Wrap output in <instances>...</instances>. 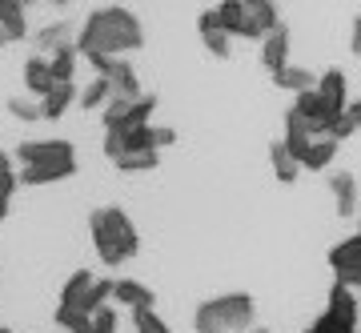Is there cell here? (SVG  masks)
Segmentation results:
<instances>
[{
	"label": "cell",
	"mask_w": 361,
	"mask_h": 333,
	"mask_svg": "<svg viewBox=\"0 0 361 333\" xmlns=\"http://www.w3.org/2000/svg\"><path fill=\"white\" fill-rule=\"evenodd\" d=\"M97 213H101L109 237L116 241L121 257H125V261H129V257H137V249H141V233H137V225L129 221V213H125L121 205H104V209H97Z\"/></svg>",
	"instance_id": "277c9868"
},
{
	"label": "cell",
	"mask_w": 361,
	"mask_h": 333,
	"mask_svg": "<svg viewBox=\"0 0 361 333\" xmlns=\"http://www.w3.org/2000/svg\"><path fill=\"white\" fill-rule=\"evenodd\" d=\"M133 101H121V97H113V101L101 109V121H104V133H116V128L125 125V116H129Z\"/></svg>",
	"instance_id": "836d02e7"
},
{
	"label": "cell",
	"mask_w": 361,
	"mask_h": 333,
	"mask_svg": "<svg viewBox=\"0 0 361 333\" xmlns=\"http://www.w3.org/2000/svg\"><path fill=\"white\" fill-rule=\"evenodd\" d=\"M353 37H361V16H357V20H353Z\"/></svg>",
	"instance_id": "b9f144b4"
},
{
	"label": "cell",
	"mask_w": 361,
	"mask_h": 333,
	"mask_svg": "<svg viewBox=\"0 0 361 333\" xmlns=\"http://www.w3.org/2000/svg\"><path fill=\"white\" fill-rule=\"evenodd\" d=\"M345 116L353 121V128H361V101H349L345 104Z\"/></svg>",
	"instance_id": "f35d334b"
},
{
	"label": "cell",
	"mask_w": 361,
	"mask_h": 333,
	"mask_svg": "<svg viewBox=\"0 0 361 333\" xmlns=\"http://www.w3.org/2000/svg\"><path fill=\"white\" fill-rule=\"evenodd\" d=\"M56 325L65 333H92V317H85L80 309H61L56 305Z\"/></svg>",
	"instance_id": "e575fe53"
},
{
	"label": "cell",
	"mask_w": 361,
	"mask_h": 333,
	"mask_svg": "<svg viewBox=\"0 0 361 333\" xmlns=\"http://www.w3.org/2000/svg\"><path fill=\"white\" fill-rule=\"evenodd\" d=\"M68 32H73V20H56V25H44V28H40L37 37H32V44L40 49V56H49V52L73 44V40H68Z\"/></svg>",
	"instance_id": "603a6c76"
},
{
	"label": "cell",
	"mask_w": 361,
	"mask_h": 333,
	"mask_svg": "<svg viewBox=\"0 0 361 333\" xmlns=\"http://www.w3.org/2000/svg\"><path fill=\"white\" fill-rule=\"evenodd\" d=\"M121 173H153L161 165V153H125L121 161H113Z\"/></svg>",
	"instance_id": "1f68e13d"
},
{
	"label": "cell",
	"mask_w": 361,
	"mask_h": 333,
	"mask_svg": "<svg viewBox=\"0 0 361 333\" xmlns=\"http://www.w3.org/2000/svg\"><path fill=\"white\" fill-rule=\"evenodd\" d=\"M153 113H157V97L149 92V97H141V101H133L129 116H125V125L116 128V133H133V128H145L149 121H153Z\"/></svg>",
	"instance_id": "f1b7e54d"
},
{
	"label": "cell",
	"mask_w": 361,
	"mask_h": 333,
	"mask_svg": "<svg viewBox=\"0 0 361 333\" xmlns=\"http://www.w3.org/2000/svg\"><path fill=\"white\" fill-rule=\"evenodd\" d=\"M337 157V145L325 141V137H317V141L310 145V153H305V161H301V169H310V173H317V169H329Z\"/></svg>",
	"instance_id": "f546056e"
},
{
	"label": "cell",
	"mask_w": 361,
	"mask_h": 333,
	"mask_svg": "<svg viewBox=\"0 0 361 333\" xmlns=\"http://www.w3.org/2000/svg\"><path fill=\"white\" fill-rule=\"evenodd\" d=\"M8 205H13V193H4V189H0V221L8 217Z\"/></svg>",
	"instance_id": "ab89813d"
},
{
	"label": "cell",
	"mask_w": 361,
	"mask_h": 333,
	"mask_svg": "<svg viewBox=\"0 0 361 333\" xmlns=\"http://www.w3.org/2000/svg\"><path fill=\"white\" fill-rule=\"evenodd\" d=\"M4 44H8V40H4V37H0V49H4Z\"/></svg>",
	"instance_id": "ee69618b"
},
{
	"label": "cell",
	"mask_w": 361,
	"mask_h": 333,
	"mask_svg": "<svg viewBox=\"0 0 361 333\" xmlns=\"http://www.w3.org/2000/svg\"><path fill=\"white\" fill-rule=\"evenodd\" d=\"M281 141H285V149L297 157V165H301V161H305V153H310V145H313V133H310V125H305L293 109L285 113V137H281Z\"/></svg>",
	"instance_id": "4fadbf2b"
},
{
	"label": "cell",
	"mask_w": 361,
	"mask_h": 333,
	"mask_svg": "<svg viewBox=\"0 0 361 333\" xmlns=\"http://www.w3.org/2000/svg\"><path fill=\"white\" fill-rule=\"evenodd\" d=\"M109 85H113V97H121V101H141L145 97L141 80H137V68H133L129 61L116 64V73L109 77Z\"/></svg>",
	"instance_id": "44dd1931"
},
{
	"label": "cell",
	"mask_w": 361,
	"mask_h": 333,
	"mask_svg": "<svg viewBox=\"0 0 361 333\" xmlns=\"http://www.w3.org/2000/svg\"><path fill=\"white\" fill-rule=\"evenodd\" d=\"M293 113L310 125V133H313V141L322 137V125L329 121V113H325V104H322V97H317V89H310V92H301V97H293Z\"/></svg>",
	"instance_id": "7c38bea8"
},
{
	"label": "cell",
	"mask_w": 361,
	"mask_h": 333,
	"mask_svg": "<svg viewBox=\"0 0 361 333\" xmlns=\"http://www.w3.org/2000/svg\"><path fill=\"white\" fill-rule=\"evenodd\" d=\"M249 16H253V25H257L261 37H269V32H277L281 28V8L277 4H269V0H245Z\"/></svg>",
	"instance_id": "cb8c5ba5"
},
{
	"label": "cell",
	"mask_w": 361,
	"mask_h": 333,
	"mask_svg": "<svg viewBox=\"0 0 361 333\" xmlns=\"http://www.w3.org/2000/svg\"><path fill=\"white\" fill-rule=\"evenodd\" d=\"M337 285H345V289H353V293H357V289H361V265H357V270L337 273Z\"/></svg>",
	"instance_id": "74e56055"
},
{
	"label": "cell",
	"mask_w": 361,
	"mask_h": 333,
	"mask_svg": "<svg viewBox=\"0 0 361 333\" xmlns=\"http://www.w3.org/2000/svg\"><path fill=\"white\" fill-rule=\"evenodd\" d=\"M77 97H80L77 85H56V89L40 101V121H61V116L77 104Z\"/></svg>",
	"instance_id": "d6986e66"
},
{
	"label": "cell",
	"mask_w": 361,
	"mask_h": 333,
	"mask_svg": "<svg viewBox=\"0 0 361 333\" xmlns=\"http://www.w3.org/2000/svg\"><path fill=\"white\" fill-rule=\"evenodd\" d=\"M13 157L20 161V169H32V165L77 161V149H73V141H20V149H16Z\"/></svg>",
	"instance_id": "3957f363"
},
{
	"label": "cell",
	"mask_w": 361,
	"mask_h": 333,
	"mask_svg": "<svg viewBox=\"0 0 361 333\" xmlns=\"http://www.w3.org/2000/svg\"><path fill=\"white\" fill-rule=\"evenodd\" d=\"M113 297L129 309V313H133V309H157V293L145 281H137V277H116V281H113Z\"/></svg>",
	"instance_id": "ba28073f"
},
{
	"label": "cell",
	"mask_w": 361,
	"mask_h": 333,
	"mask_svg": "<svg viewBox=\"0 0 361 333\" xmlns=\"http://www.w3.org/2000/svg\"><path fill=\"white\" fill-rule=\"evenodd\" d=\"M273 89H285V92H293V97H301V92L317 89V73L301 68V64H289L281 73H273Z\"/></svg>",
	"instance_id": "e0dca14e"
},
{
	"label": "cell",
	"mask_w": 361,
	"mask_h": 333,
	"mask_svg": "<svg viewBox=\"0 0 361 333\" xmlns=\"http://www.w3.org/2000/svg\"><path fill=\"white\" fill-rule=\"evenodd\" d=\"M133 329L137 333H173L165 321H161L157 309H133Z\"/></svg>",
	"instance_id": "d590c367"
},
{
	"label": "cell",
	"mask_w": 361,
	"mask_h": 333,
	"mask_svg": "<svg viewBox=\"0 0 361 333\" xmlns=\"http://www.w3.org/2000/svg\"><path fill=\"white\" fill-rule=\"evenodd\" d=\"M0 333H13V329H4V325H0Z\"/></svg>",
	"instance_id": "f6af8a7d"
},
{
	"label": "cell",
	"mask_w": 361,
	"mask_h": 333,
	"mask_svg": "<svg viewBox=\"0 0 361 333\" xmlns=\"http://www.w3.org/2000/svg\"><path fill=\"white\" fill-rule=\"evenodd\" d=\"M249 333H269V329H249Z\"/></svg>",
	"instance_id": "7bdbcfd3"
},
{
	"label": "cell",
	"mask_w": 361,
	"mask_h": 333,
	"mask_svg": "<svg viewBox=\"0 0 361 333\" xmlns=\"http://www.w3.org/2000/svg\"><path fill=\"white\" fill-rule=\"evenodd\" d=\"M109 101H113V85H109L104 77H92L89 85L80 89V97H77V104L85 109V113H89V109H104Z\"/></svg>",
	"instance_id": "4316f807"
},
{
	"label": "cell",
	"mask_w": 361,
	"mask_h": 333,
	"mask_svg": "<svg viewBox=\"0 0 361 333\" xmlns=\"http://www.w3.org/2000/svg\"><path fill=\"white\" fill-rule=\"evenodd\" d=\"M261 64L273 73H281V68H289V28H277V32H269V37H261Z\"/></svg>",
	"instance_id": "30bf717a"
},
{
	"label": "cell",
	"mask_w": 361,
	"mask_h": 333,
	"mask_svg": "<svg viewBox=\"0 0 361 333\" xmlns=\"http://www.w3.org/2000/svg\"><path fill=\"white\" fill-rule=\"evenodd\" d=\"M197 32H201V44H205V52L213 61H229V37H225V28H221L213 8H205L197 16Z\"/></svg>",
	"instance_id": "52a82bcc"
},
{
	"label": "cell",
	"mask_w": 361,
	"mask_h": 333,
	"mask_svg": "<svg viewBox=\"0 0 361 333\" xmlns=\"http://www.w3.org/2000/svg\"><path fill=\"white\" fill-rule=\"evenodd\" d=\"M8 116L13 121H20V125H37L40 121V101H28V97H8Z\"/></svg>",
	"instance_id": "4dcf8cb0"
},
{
	"label": "cell",
	"mask_w": 361,
	"mask_h": 333,
	"mask_svg": "<svg viewBox=\"0 0 361 333\" xmlns=\"http://www.w3.org/2000/svg\"><path fill=\"white\" fill-rule=\"evenodd\" d=\"M109 297H113V277H97V281L89 285V293H85V301H80V313L85 317H92L97 309L109 305Z\"/></svg>",
	"instance_id": "83f0119b"
},
{
	"label": "cell",
	"mask_w": 361,
	"mask_h": 333,
	"mask_svg": "<svg viewBox=\"0 0 361 333\" xmlns=\"http://www.w3.org/2000/svg\"><path fill=\"white\" fill-rule=\"evenodd\" d=\"M0 37L16 44V40L28 37V16H25V4L16 0H0Z\"/></svg>",
	"instance_id": "5bb4252c"
},
{
	"label": "cell",
	"mask_w": 361,
	"mask_h": 333,
	"mask_svg": "<svg viewBox=\"0 0 361 333\" xmlns=\"http://www.w3.org/2000/svg\"><path fill=\"white\" fill-rule=\"evenodd\" d=\"M217 13V20H221V28H225V37H237V40H261V32H257V25H253V16H249V8H245V0H225V4H217L213 8Z\"/></svg>",
	"instance_id": "5b68a950"
},
{
	"label": "cell",
	"mask_w": 361,
	"mask_h": 333,
	"mask_svg": "<svg viewBox=\"0 0 361 333\" xmlns=\"http://www.w3.org/2000/svg\"><path fill=\"white\" fill-rule=\"evenodd\" d=\"M253 317H257V301L249 293H221L197 305L193 325L197 333H249Z\"/></svg>",
	"instance_id": "7a4b0ae2"
},
{
	"label": "cell",
	"mask_w": 361,
	"mask_h": 333,
	"mask_svg": "<svg viewBox=\"0 0 361 333\" xmlns=\"http://www.w3.org/2000/svg\"><path fill=\"white\" fill-rule=\"evenodd\" d=\"M92 333H116V309L104 305L92 313Z\"/></svg>",
	"instance_id": "8d00e7d4"
},
{
	"label": "cell",
	"mask_w": 361,
	"mask_h": 333,
	"mask_svg": "<svg viewBox=\"0 0 361 333\" xmlns=\"http://www.w3.org/2000/svg\"><path fill=\"white\" fill-rule=\"evenodd\" d=\"M269 165H273V173H277L281 185H293V181L301 177V165H297V157L285 149V141H273L269 145Z\"/></svg>",
	"instance_id": "7402d4cb"
},
{
	"label": "cell",
	"mask_w": 361,
	"mask_h": 333,
	"mask_svg": "<svg viewBox=\"0 0 361 333\" xmlns=\"http://www.w3.org/2000/svg\"><path fill=\"white\" fill-rule=\"evenodd\" d=\"M77 173V161H61V165H32L20 169V185H56Z\"/></svg>",
	"instance_id": "ac0fdd59"
},
{
	"label": "cell",
	"mask_w": 361,
	"mask_h": 333,
	"mask_svg": "<svg viewBox=\"0 0 361 333\" xmlns=\"http://www.w3.org/2000/svg\"><path fill=\"white\" fill-rule=\"evenodd\" d=\"M305 333H310V329H305Z\"/></svg>",
	"instance_id": "7dc6e473"
},
{
	"label": "cell",
	"mask_w": 361,
	"mask_h": 333,
	"mask_svg": "<svg viewBox=\"0 0 361 333\" xmlns=\"http://www.w3.org/2000/svg\"><path fill=\"white\" fill-rule=\"evenodd\" d=\"M49 68H52V80L56 85H73V77H77V44H65V49L52 52Z\"/></svg>",
	"instance_id": "d4e9b609"
},
{
	"label": "cell",
	"mask_w": 361,
	"mask_h": 333,
	"mask_svg": "<svg viewBox=\"0 0 361 333\" xmlns=\"http://www.w3.org/2000/svg\"><path fill=\"white\" fill-rule=\"evenodd\" d=\"M325 313L334 321H341V325H349V329H357V293L334 281L329 285V297H325Z\"/></svg>",
	"instance_id": "9c48e42d"
},
{
	"label": "cell",
	"mask_w": 361,
	"mask_h": 333,
	"mask_svg": "<svg viewBox=\"0 0 361 333\" xmlns=\"http://www.w3.org/2000/svg\"><path fill=\"white\" fill-rule=\"evenodd\" d=\"M97 281L89 270H77L73 277L65 281V289H61V309H80V301H85V293H89V285Z\"/></svg>",
	"instance_id": "484cf974"
},
{
	"label": "cell",
	"mask_w": 361,
	"mask_h": 333,
	"mask_svg": "<svg viewBox=\"0 0 361 333\" xmlns=\"http://www.w3.org/2000/svg\"><path fill=\"white\" fill-rule=\"evenodd\" d=\"M353 133H357V128H353V121H349L345 113L329 116V121H325V125H322V137H325V141H334V145L349 141V137H353Z\"/></svg>",
	"instance_id": "d6a6232c"
},
{
	"label": "cell",
	"mask_w": 361,
	"mask_h": 333,
	"mask_svg": "<svg viewBox=\"0 0 361 333\" xmlns=\"http://www.w3.org/2000/svg\"><path fill=\"white\" fill-rule=\"evenodd\" d=\"M89 233H92V245H97V257H101V261L109 265V270H116V265H121L125 257H121L116 241L109 237V229H104V221H101V213H97V209L89 213Z\"/></svg>",
	"instance_id": "2e32d148"
},
{
	"label": "cell",
	"mask_w": 361,
	"mask_h": 333,
	"mask_svg": "<svg viewBox=\"0 0 361 333\" xmlns=\"http://www.w3.org/2000/svg\"><path fill=\"white\" fill-rule=\"evenodd\" d=\"M361 265V233L345 237V241H337L329 249V270L334 273H345V270H357Z\"/></svg>",
	"instance_id": "ffe728a7"
},
{
	"label": "cell",
	"mask_w": 361,
	"mask_h": 333,
	"mask_svg": "<svg viewBox=\"0 0 361 333\" xmlns=\"http://www.w3.org/2000/svg\"><path fill=\"white\" fill-rule=\"evenodd\" d=\"M357 221H361V217H357ZM357 233H361V229H357Z\"/></svg>",
	"instance_id": "bcb514c9"
},
{
	"label": "cell",
	"mask_w": 361,
	"mask_h": 333,
	"mask_svg": "<svg viewBox=\"0 0 361 333\" xmlns=\"http://www.w3.org/2000/svg\"><path fill=\"white\" fill-rule=\"evenodd\" d=\"M353 56H361V37H353Z\"/></svg>",
	"instance_id": "60d3db41"
},
{
	"label": "cell",
	"mask_w": 361,
	"mask_h": 333,
	"mask_svg": "<svg viewBox=\"0 0 361 333\" xmlns=\"http://www.w3.org/2000/svg\"><path fill=\"white\" fill-rule=\"evenodd\" d=\"M73 44H77V56L101 52V56H116L121 61V52L145 49V28L125 4H101V8H92L85 16V25H80Z\"/></svg>",
	"instance_id": "6da1fadb"
},
{
	"label": "cell",
	"mask_w": 361,
	"mask_h": 333,
	"mask_svg": "<svg viewBox=\"0 0 361 333\" xmlns=\"http://www.w3.org/2000/svg\"><path fill=\"white\" fill-rule=\"evenodd\" d=\"M317 97H322V104H325V113H329V116L345 113V104H349V77L341 73V68H325L322 77H317Z\"/></svg>",
	"instance_id": "8992f818"
},
{
	"label": "cell",
	"mask_w": 361,
	"mask_h": 333,
	"mask_svg": "<svg viewBox=\"0 0 361 333\" xmlns=\"http://www.w3.org/2000/svg\"><path fill=\"white\" fill-rule=\"evenodd\" d=\"M25 89L32 92V97H40V101L56 89L52 68H49V56H28V61H25Z\"/></svg>",
	"instance_id": "9a60e30c"
},
{
	"label": "cell",
	"mask_w": 361,
	"mask_h": 333,
	"mask_svg": "<svg viewBox=\"0 0 361 333\" xmlns=\"http://www.w3.org/2000/svg\"><path fill=\"white\" fill-rule=\"evenodd\" d=\"M329 193H334V205H337V217H353L357 213V181L353 173H334L329 177Z\"/></svg>",
	"instance_id": "8fae6325"
}]
</instances>
